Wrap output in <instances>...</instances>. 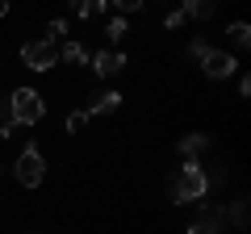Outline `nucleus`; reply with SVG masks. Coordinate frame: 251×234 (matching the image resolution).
Here are the masks:
<instances>
[{"instance_id": "f257e3e1", "label": "nucleus", "mask_w": 251, "mask_h": 234, "mask_svg": "<svg viewBox=\"0 0 251 234\" xmlns=\"http://www.w3.org/2000/svg\"><path fill=\"white\" fill-rule=\"evenodd\" d=\"M205 192H209L205 167H201L197 159H184L176 167V176H172V184H168V197L176 201V205H188V201H201Z\"/></svg>"}, {"instance_id": "f03ea898", "label": "nucleus", "mask_w": 251, "mask_h": 234, "mask_svg": "<svg viewBox=\"0 0 251 234\" xmlns=\"http://www.w3.org/2000/svg\"><path fill=\"white\" fill-rule=\"evenodd\" d=\"M42 113H46V100L38 88H17L9 96V121L13 126H38Z\"/></svg>"}, {"instance_id": "7ed1b4c3", "label": "nucleus", "mask_w": 251, "mask_h": 234, "mask_svg": "<svg viewBox=\"0 0 251 234\" xmlns=\"http://www.w3.org/2000/svg\"><path fill=\"white\" fill-rule=\"evenodd\" d=\"M42 176H46V159H42V151H38L34 142H25V151L17 155V180L25 184V188H38V184H42Z\"/></svg>"}, {"instance_id": "20e7f679", "label": "nucleus", "mask_w": 251, "mask_h": 234, "mask_svg": "<svg viewBox=\"0 0 251 234\" xmlns=\"http://www.w3.org/2000/svg\"><path fill=\"white\" fill-rule=\"evenodd\" d=\"M21 63L29 67V71H50V67H59V50H54L50 42H25L21 46Z\"/></svg>"}, {"instance_id": "39448f33", "label": "nucleus", "mask_w": 251, "mask_h": 234, "mask_svg": "<svg viewBox=\"0 0 251 234\" xmlns=\"http://www.w3.org/2000/svg\"><path fill=\"white\" fill-rule=\"evenodd\" d=\"M234 54H226V50H214V46H209V54L205 59H201V71L209 75V80H230L234 75Z\"/></svg>"}, {"instance_id": "423d86ee", "label": "nucleus", "mask_w": 251, "mask_h": 234, "mask_svg": "<svg viewBox=\"0 0 251 234\" xmlns=\"http://www.w3.org/2000/svg\"><path fill=\"white\" fill-rule=\"evenodd\" d=\"M88 63H92V71L97 75H117V71H126V54H117V50H97V54H88Z\"/></svg>"}, {"instance_id": "0eeeda50", "label": "nucleus", "mask_w": 251, "mask_h": 234, "mask_svg": "<svg viewBox=\"0 0 251 234\" xmlns=\"http://www.w3.org/2000/svg\"><path fill=\"white\" fill-rule=\"evenodd\" d=\"M222 222H226V213H222V209H205V213H201L197 222L188 226V234H222Z\"/></svg>"}, {"instance_id": "6e6552de", "label": "nucleus", "mask_w": 251, "mask_h": 234, "mask_svg": "<svg viewBox=\"0 0 251 234\" xmlns=\"http://www.w3.org/2000/svg\"><path fill=\"white\" fill-rule=\"evenodd\" d=\"M117 105H122V92H100V96L84 109V117H105V113H113Z\"/></svg>"}, {"instance_id": "1a4fd4ad", "label": "nucleus", "mask_w": 251, "mask_h": 234, "mask_svg": "<svg viewBox=\"0 0 251 234\" xmlns=\"http://www.w3.org/2000/svg\"><path fill=\"white\" fill-rule=\"evenodd\" d=\"M59 59H63V63H88V50H84V42L67 38V42H63V50H59Z\"/></svg>"}, {"instance_id": "9d476101", "label": "nucleus", "mask_w": 251, "mask_h": 234, "mask_svg": "<svg viewBox=\"0 0 251 234\" xmlns=\"http://www.w3.org/2000/svg\"><path fill=\"white\" fill-rule=\"evenodd\" d=\"M205 146H209L205 134H184V138H180V155H188V159H193L197 151H205Z\"/></svg>"}, {"instance_id": "9b49d317", "label": "nucleus", "mask_w": 251, "mask_h": 234, "mask_svg": "<svg viewBox=\"0 0 251 234\" xmlns=\"http://www.w3.org/2000/svg\"><path fill=\"white\" fill-rule=\"evenodd\" d=\"M184 17H214V4H209V0H184Z\"/></svg>"}, {"instance_id": "f8f14e48", "label": "nucleus", "mask_w": 251, "mask_h": 234, "mask_svg": "<svg viewBox=\"0 0 251 234\" xmlns=\"http://www.w3.org/2000/svg\"><path fill=\"white\" fill-rule=\"evenodd\" d=\"M42 42H50L54 50H59V42H67V21H50V25H46V38Z\"/></svg>"}, {"instance_id": "ddd939ff", "label": "nucleus", "mask_w": 251, "mask_h": 234, "mask_svg": "<svg viewBox=\"0 0 251 234\" xmlns=\"http://www.w3.org/2000/svg\"><path fill=\"white\" fill-rule=\"evenodd\" d=\"M100 9H105V0H80V4H75V17H80V21H92Z\"/></svg>"}, {"instance_id": "4468645a", "label": "nucleus", "mask_w": 251, "mask_h": 234, "mask_svg": "<svg viewBox=\"0 0 251 234\" xmlns=\"http://www.w3.org/2000/svg\"><path fill=\"white\" fill-rule=\"evenodd\" d=\"M226 34H230V42H234V46H239V50H243V46H247V42H251V29H247V21H234V25H230V29H226Z\"/></svg>"}, {"instance_id": "2eb2a0df", "label": "nucleus", "mask_w": 251, "mask_h": 234, "mask_svg": "<svg viewBox=\"0 0 251 234\" xmlns=\"http://www.w3.org/2000/svg\"><path fill=\"white\" fill-rule=\"evenodd\" d=\"M105 34L113 38V42H122V38L130 34V25H126V17H113V21H109V29H105Z\"/></svg>"}, {"instance_id": "dca6fc26", "label": "nucleus", "mask_w": 251, "mask_h": 234, "mask_svg": "<svg viewBox=\"0 0 251 234\" xmlns=\"http://www.w3.org/2000/svg\"><path fill=\"white\" fill-rule=\"evenodd\" d=\"M84 126H88V117H84V113H72V117H67V134H80Z\"/></svg>"}, {"instance_id": "f3484780", "label": "nucleus", "mask_w": 251, "mask_h": 234, "mask_svg": "<svg viewBox=\"0 0 251 234\" xmlns=\"http://www.w3.org/2000/svg\"><path fill=\"white\" fill-rule=\"evenodd\" d=\"M184 9H176V13H168V17H163V25H168V29H180V25H184Z\"/></svg>"}, {"instance_id": "a211bd4d", "label": "nucleus", "mask_w": 251, "mask_h": 234, "mask_svg": "<svg viewBox=\"0 0 251 234\" xmlns=\"http://www.w3.org/2000/svg\"><path fill=\"white\" fill-rule=\"evenodd\" d=\"M188 54H193V59H205V54H209V42H201V38H193V46H188Z\"/></svg>"}, {"instance_id": "6ab92c4d", "label": "nucleus", "mask_w": 251, "mask_h": 234, "mask_svg": "<svg viewBox=\"0 0 251 234\" xmlns=\"http://www.w3.org/2000/svg\"><path fill=\"white\" fill-rule=\"evenodd\" d=\"M247 222V201H234V226Z\"/></svg>"}, {"instance_id": "aec40b11", "label": "nucleus", "mask_w": 251, "mask_h": 234, "mask_svg": "<svg viewBox=\"0 0 251 234\" xmlns=\"http://www.w3.org/2000/svg\"><path fill=\"white\" fill-rule=\"evenodd\" d=\"M0 17H9V0H0Z\"/></svg>"}]
</instances>
